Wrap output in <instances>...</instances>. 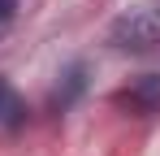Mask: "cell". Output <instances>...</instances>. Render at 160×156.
<instances>
[{
	"label": "cell",
	"instance_id": "obj_1",
	"mask_svg": "<svg viewBox=\"0 0 160 156\" xmlns=\"http://www.w3.org/2000/svg\"><path fill=\"white\" fill-rule=\"evenodd\" d=\"M108 44L121 52H147L160 44V4L152 9H130L108 26Z\"/></svg>",
	"mask_w": 160,
	"mask_h": 156
},
{
	"label": "cell",
	"instance_id": "obj_2",
	"mask_svg": "<svg viewBox=\"0 0 160 156\" xmlns=\"http://www.w3.org/2000/svg\"><path fill=\"white\" fill-rule=\"evenodd\" d=\"M112 104L126 108V113H134V117H156V113H160V74L130 78L126 87L112 91Z\"/></svg>",
	"mask_w": 160,
	"mask_h": 156
},
{
	"label": "cell",
	"instance_id": "obj_3",
	"mask_svg": "<svg viewBox=\"0 0 160 156\" xmlns=\"http://www.w3.org/2000/svg\"><path fill=\"white\" fill-rule=\"evenodd\" d=\"M82 91H87V65L82 61H74L65 74H61V82H56V91H52V104L56 108H69V104L78 100Z\"/></svg>",
	"mask_w": 160,
	"mask_h": 156
},
{
	"label": "cell",
	"instance_id": "obj_4",
	"mask_svg": "<svg viewBox=\"0 0 160 156\" xmlns=\"http://www.w3.org/2000/svg\"><path fill=\"white\" fill-rule=\"evenodd\" d=\"M22 117V100H18V91L0 78V122H18Z\"/></svg>",
	"mask_w": 160,
	"mask_h": 156
},
{
	"label": "cell",
	"instance_id": "obj_5",
	"mask_svg": "<svg viewBox=\"0 0 160 156\" xmlns=\"http://www.w3.org/2000/svg\"><path fill=\"white\" fill-rule=\"evenodd\" d=\"M13 18H18V0H0V35L13 26Z\"/></svg>",
	"mask_w": 160,
	"mask_h": 156
}]
</instances>
